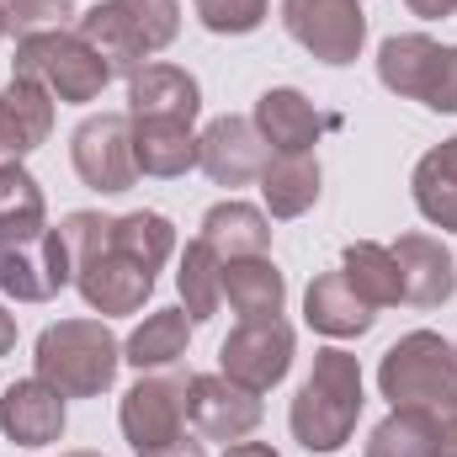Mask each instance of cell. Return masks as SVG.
I'll return each instance as SVG.
<instances>
[{"instance_id": "obj_11", "label": "cell", "mask_w": 457, "mask_h": 457, "mask_svg": "<svg viewBox=\"0 0 457 457\" xmlns=\"http://www.w3.org/2000/svg\"><path fill=\"white\" fill-rule=\"evenodd\" d=\"M70 160H75V176L91 192H107V197L128 192L138 181V165H133V117H122V112L86 117L70 133Z\"/></svg>"}, {"instance_id": "obj_8", "label": "cell", "mask_w": 457, "mask_h": 457, "mask_svg": "<svg viewBox=\"0 0 457 457\" xmlns=\"http://www.w3.org/2000/svg\"><path fill=\"white\" fill-rule=\"evenodd\" d=\"M187 372H138V383L122 394V436L133 453H149V447H165L176 436H187Z\"/></svg>"}, {"instance_id": "obj_7", "label": "cell", "mask_w": 457, "mask_h": 457, "mask_svg": "<svg viewBox=\"0 0 457 457\" xmlns=\"http://www.w3.org/2000/svg\"><path fill=\"white\" fill-rule=\"evenodd\" d=\"M75 282V261L59 228L0 239V293L16 303H48Z\"/></svg>"}, {"instance_id": "obj_40", "label": "cell", "mask_w": 457, "mask_h": 457, "mask_svg": "<svg viewBox=\"0 0 457 457\" xmlns=\"http://www.w3.org/2000/svg\"><path fill=\"white\" fill-rule=\"evenodd\" d=\"M70 457H102V453H70Z\"/></svg>"}, {"instance_id": "obj_27", "label": "cell", "mask_w": 457, "mask_h": 457, "mask_svg": "<svg viewBox=\"0 0 457 457\" xmlns=\"http://www.w3.org/2000/svg\"><path fill=\"white\" fill-rule=\"evenodd\" d=\"M176 293H181V309H187L192 325H208V320L219 314V303H224V261H219L203 239H192V245L181 250Z\"/></svg>"}, {"instance_id": "obj_1", "label": "cell", "mask_w": 457, "mask_h": 457, "mask_svg": "<svg viewBox=\"0 0 457 457\" xmlns=\"http://www.w3.org/2000/svg\"><path fill=\"white\" fill-rule=\"evenodd\" d=\"M361 404H367V394H361V361L351 351H341V345L314 351V367H309V378H303V388H298V399L287 410L293 442L303 453H320V457L341 453L345 442L356 436Z\"/></svg>"}, {"instance_id": "obj_34", "label": "cell", "mask_w": 457, "mask_h": 457, "mask_svg": "<svg viewBox=\"0 0 457 457\" xmlns=\"http://www.w3.org/2000/svg\"><path fill=\"white\" fill-rule=\"evenodd\" d=\"M138 457H208V447H203V442H192V436H176V442L149 447V453H138Z\"/></svg>"}, {"instance_id": "obj_37", "label": "cell", "mask_w": 457, "mask_h": 457, "mask_svg": "<svg viewBox=\"0 0 457 457\" xmlns=\"http://www.w3.org/2000/svg\"><path fill=\"white\" fill-rule=\"evenodd\" d=\"M436 457H457V420H442V442H436Z\"/></svg>"}, {"instance_id": "obj_30", "label": "cell", "mask_w": 457, "mask_h": 457, "mask_svg": "<svg viewBox=\"0 0 457 457\" xmlns=\"http://www.w3.org/2000/svg\"><path fill=\"white\" fill-rule=\"evenodd\" d=\"M37 228H48L43 187H37V176H32L21 160H5V165H0V239H11V234H37Z\"/></svg>"}, {"instance_id": "obj_18", "label": "cell", "mask_w": 457, "mask_h": 457, "mask_svg": "<svg viewBox=\"0 0 457 457\" xmlns=\"http://www.w3.org/2000/svg\"><path fill=\"white\" fill-rule=\"evenodd\" d=\"M442 54H447V43H436L426 32H394L378 48V80H383V91L426 107V96L436 86V70H442Z\"/></svg>"}, {"instance_id": "obj_6", "label": "cell", "mask_w": 457, "mask_h": 457, "mask_svg": "<svg viewBox=\"0 0 457 457\" xmlns=\"http://www.w3.org/2000/svg\"><path fill=\"white\" fill-rule=\"evenodd\" d=\"M11 75H27L37 80L54 102H96L112 80V64L75 32V27H54V32H32L16 43V59H11Z\"/></svg>"}, {"instance_id": "obj_26", "label": "cell", "mask_w": 457, "mask_h": 457, "mask_svg": "<svg viewBox=\"0 0 457 457\" xmlns=\"http://www.w3.org/2000/svg\"><path fill=\"white\" fill-rule=\"evenodd\" d=\"M410 192H415V208H420L426 224L457 228V138H447V144H436V149L420 154Z\"/></svg>"}, {"instance_id": "obj_23", "label": "cell", "mask_w": 457, "mask_h": 457, "mask_svg": "<svg viewBox=\"0 0 457 457\" xmlns=\"http://www.w3.org/2000/svg\"><path fill=\"white\" fill-rule=\"evenodd\" d=\"M224 298L239 320H271L287 303V282L271 266V255H239L224 261Z\"/></svg>"}, {"instance_id": "obj_17", "label": "cell", "mask_w": 457, "mask_h": 457, "mask_svg": "<svg viewBox=\"0 0 457 457\" xmlns=\"http://www.w3.org/2000/svg\"><path fill=\"white\" fill-rule=\"evenodd\" d=\"M54 133V96L27 80L11 75V86L0 91V165L5 160H27L32 149H43Z\"/></svg>"}, {"instance_id": "obj_24", "label": "cell", "mask_w": 457, "mask_h": 457, "mask_svg": "<svg viewBox=\"0 0 457 457\" xmlns=\"http://www.w3.org/2000/svg\"><path fill=\"white\" fill-rule=\"evenodd\" d=\"M320 160L314 154H271V165L261 170V197H266V219H303L320 203Z\"/></svg>"}, {"instance_id": "obj_16", "label": "cell", "mask_w": 457, "mask_h": 457, "mask_svg": "<svg viewBox=\"0 0 457 457\" xmlns=\"http://www.w3.org/2000/svg\"><path fill=\"white\" fill-rule=\"evenodd\" d=\"M255 128H261V138L271 144V154H314L320 133L336 128V117H325L303 91L277 86V91H266V96L255 102Z\"/></svg>"}, {"instance_id": "obj_38", "label": "cell", "mask_w": 457, "mask_h": 457, "mask_svg": "<svg viewBox=\"0 0 457 457\" xmlns=\"http://www.w3.org/2000/svg\"><path fill=\"white\" fill-rule=\"evenodd\" d=\"M11 345H16V320L0 309V356H11Z\"/></svg>"}, {"instance_id": "obj_4", "label": "cell", "mask_w": 457, "mask_h": 457, "mask_svg": "<svg viewBox=\"0 0 457 457\" xmlns=\"http://www.w3.org/2000/svg\"><path fill=\"white\" fill-rule=\"evenodd\" d=\"M75 32L112 64V75H133L160 48L176 43L181 5L176 0H96L86 16H75Z\"/></svg>"}, {"instance_id": "obj_12", "label": "cell", "mask_w": 457, "mask_h": 457, "mask_svg": "<svg viewBox=\"0 0 457 457\" xmlns=\"http://www.w3.org/2000/svg\"><path fill=\"white\" fill-rule=\"evenodd\" d=\"M261 394H250V388H239V383H228L224 372H197L192 383H187V426L203 436V442H245L255 426H261Z\"/></svg>"}, {"instance_id": "obj_25", "label": "cell", "mask_w": 457, "mask_h": 457, "mask_svg": "<svg viewBox=\"0 0 457 457\" xmlns=\"http://www.w3.org/2000/svg\"><path fill=\"white\" fill-rule=\"evenodd\" d=\"M192 345V320L187 309H154L144 314V325L122 341V361H133L138 372H160V367H176Z\"/></svg>"}, {"instance_id": "obj_14", "label": "cell", "mask_w": 457, "mask_h": 457, "mask_svg": "<svg viewBox=\"0 0 457 457\" xmlns=\"http://www.w3.org/2000/svg\"><path fill=\"white\" fill-rule=\"evenodd\" d=\"M394 266H399V293L415 309H442L457 293V261L453 250L431 234H399L394 245Z\"/></svg>"}, {"instance_id": "obj_9", "label": "cell", "mask_w": 457, "mask_h": 457, "mask_svg": "<svg viewBox=\"0 0 457 457\" xmlns=\"http://www.w3.org/2000/svg\"><path fill=\"white\" fill-rule=\"evenodd\" d=\"M282 27L287 37L314 54L320 64H356L367 43V16L361 0H282Z\"/></svg>"}, {"instance_id": "obj_28", "label": "cell", "mask_w": 457, "mask_h": 457, "mask_svg": "<svg viewBox=\"0 0 457 457\" xmlns=\"http://www.w3.org/2000/svg\"><path fill=\"white\" fill-rule=\"evenodd\" d=\"M341 271L372 309H394V303H404V293H399V266H394V250H388V245L351 239V245L341 250Z\"/></svg>"}, {"instance_id": "obj_22", "label": "cell", "mask_w": 457, "mask_h": 457, "mask_svg": "<svg viewBox=\"0 0 457 457\" xmlns=\"http://www.w3.org/2000/svg\"><path fill=\"white\" fill-rule=\"evenodd\" d=\"M219 261H239V255H266L271 250V219L250 203H213L203 213V234H197Z\"/></svg>"}, {"instance_id": "obj_36", "label": "cell", "mask_w": 457, "mask_h": 457, "mask_svg": "<svg viewBox=\"0 0 457 457\" xmlns=\"http://www.w3.org/2000/svg\"><path fill=\"white\" fill-rule=\"evenodd\" d=\"M224 457H282L277 447H266V442H234Z\"/></svg>"}, {"instance_id": "obj_19", "label": "cell", "mask_w": 457, "mask_h": 457, "mask_svg": "<svg viewBox=\"0 0 457 457\" xmlns=\"http://www.w3.org/2000/svg\"><path fill=\"white\" fill-rule=\"evenodd\" d=\"M203 91L181 64H144L128 75V117H170V122H197Z\"/></svg>"}, {"instance_id": "obj_31", "label": "cell", "mask_w": 457, "mask_h": 457, "mask_svg": "<svg viewBox=\"0 0 457 457\" xmlns=\"http://www.w3.org/2000/svg\"><path fill=\"white\" fill-rule=\"evenodd\" d=\"M192 5H197V21L208 32H219V37L255 32L266 21V11H271V0H192Z\"/></svg>"}, {"instance_id": "obj_32", "label": "cell", "mask_w": 457, "mask_h": 457, "mask_svg": "<svg viewBox=\"0 0 457 457\" xmlns=\"http://www.w3.org/2000/svg\"><path fill=\"white\" fill-rule=\"evenodd\" d=\"M70 16H75V0H5V21H11V32H21V37L70 27Z\"/></svg>"}, {"instance_id": "obj_29", "label": "cell", "mask_w": 457, "mask_h": 457, "mask_svg": "<svg viewBox=\"0 0 457 457\" xmlns=\"http://www.w3.org/2000/svg\"><path fill=\"white\" fill-rule=\"evenodd\" d=\"M442 442V420L426 410H388L372 436H367V457H436Z\"/></svg>"}, {"instance_id": "obj_3", "label": "cell", "mask_w": 457, "mask_h": 457, "mask_svg": "<svg viewBox=\"0 0 457 457\" xmlns=\"http://www.w3.org/2000/svg\"><path fill=\"white\" fill-rule=\"evenodd\" d=\"M32 367L64 399H102L117 383L122 341H117L102 320H59V325H48L37 336Z\"/></svg>"}, {"instance_id": "obj_39", "label": "cell", "mask_w": 457, "mask_h": 457, "mask_svg": "<svg viewBox=\"0 0 457 457\" xmlns=\"http://www.w3.org/2000/svg\"><path fill=\"white\" fill-rule=\"evenodd\" d=\"M5 32H11V21H5V0H0V37H5Z\"/></svg>"}, {"instance_id": "obj_15", "label": "cell", "mask_w": 457, "mask_h": 457, "mask_svg": "<svg viewBox=\"0 0 457 457\" xmlns=\"http://www.w3.org/2000/svg\"><path fill=\"white\" fill-rule=\"evenodd\" d=\"M0 431L16 447H48L64 436V394L43 378H16L0 394Z\"/></svg>"}, {"instance_id": "obj_2", "label": "cell", "mask_w": 457, "mask_h": 457, "mask_svg": "<svg viewBox=\"0 0 457 457\" xmlns=\"http://www.w3.org/2000/svg\"><path fill=\"white\" fill-rule=\"evenodd\" d=\"M112 219L102 213H64V245H70V261H75V287L86 298V309L96 314H138L154 293V271L138 266L133 255H122L112 245Z\"/></svg>"}, {"instance_id": "obj_5", "label": "cell", "mask_w": 457, "mask_h": 457, "mask_svg": "<svg viewBox=\"0 0 457 457\" xmlns=\"http://www.w3.org/2000/svg\"><path fill=\"white\" fill-rule=\"evenodd\" d=\"M378 388L394 410H426L436 420H457V345L436 330H410L383 351Z\"/></svg>"}, {"instance_id": "obj_33", "label": "cell", "mask_w": 457, "mask_h": 457, "mask_svg": "<svg viewBox=\"0 0 457 457\" xmlns=\"http://www.w3.org/2000/svg\"><path fill=\"white\" fill-rule=\"evenodd\" d=\"M426 112H447L457 117V48L442 54V70H436V86L426 96Z\"/></svg>"}, {"instance_id": "obj_35", "label": "cell", "mask_w": 457, "mask_h": 457, "mask_svg": "<svg viewBox=\"0 0 457 457\" xmlns=\"http://www.w3.org/2000/svg\"><path fill=\"white\" fill-rule=\"evenodd\" d=\"M415 16H426V21H442V16H457V0H404Z\"/></svg>"}, {"instance_id": "obj_21", "label": "cell", "mask_w": 457, "mask_h": 457, "mask_svg": "<svg viewBox=\"0 0 457 457\" xmlns=\"http://www.w3.org/2000/svg\"><path fill=\"white\" fill-rule=\"evenodd\" d=\"M133 165H138V176H154V181L187 176V170L197 165L192 122H170V117H133Z\"/></svg>"}, {"instance_id": "obj_10", "label": "cell", "mask_w": 457, "mask_h": 457, "mask_svg": "<svg viewBox=\"0 0 457 457\" xmlns=\"http://www.w3.org/2000/svg\"><path fill=\"white\" fill-rule=\"evenodd\" d=\"M293 367V325L282 314L271 320H239L219 345V372L228 383L250 388V394H266L287 378Z\"/></svg>"}, {"instance_id": "obj_13", "label": "cell", "mask_w": 457, "mask_h": 457, "mask_svg": "<svg viewBox=\"0 0 457 457\" xmlns=\"http://www.w3.org/2000/svg\"><path fill=\"white\" fill-rule=\"evenodd\" d=\"M197 165L219 187H250L271 165V144L261 138L255 117H213L197 138Z\"/></svg>"}, {"instance_id": "obj_20", "label": "cell", "mask_w": 457, "mask_h": 457, "mask_svg": "<svg viewBox=\"0 0 457 457\" xmlns=\"http://www.w3.org/2000/svg\"><path fill=\"white\" fill-rule=\"evenodd\" d=\"M303 320H309V330H320V336H330V341H356V336L372 330L378 309L345 282V271H325V277H314L309 293H303Z\"/></svg>"}]
</instances>
